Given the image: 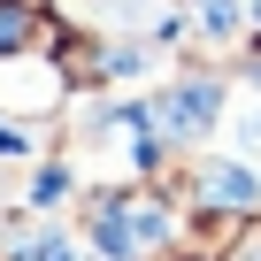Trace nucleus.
I'll list each match as a JSON object with an SVG mask.
<instances>
[{
  "label": "nucleus",
  "mask_w": 261,
  "mask_h": 261,
  "mask_svg": "<svg viewBox=\"0 0 261 261\" xmlns=\"http://www.w3.org/2000/svg\"><path fill=\"white\" fill-rule=\"evenodd\" d=\"M207 192H215V200H230V207H238V200H253V185H246L238 169H207Z\"/></svg>",
  "instance_id": "1"
}]
</instances>
